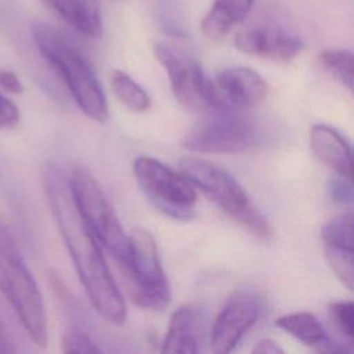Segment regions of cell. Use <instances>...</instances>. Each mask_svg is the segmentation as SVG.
I'll use <instances>...</instances> for the list:
<instances>
[{
  "mask_svg": "<svg viewBox=\"0 0 354 354\" xmlns=\"http://www.w3.org/2000/svg\"><path fill=\"white\" fill-rule=\"evenodd\" d=\"M41 181L55 224L91 306L108 322L124 324L126 303L106 266L98 241L75 206L68 178L58 165L46 162L41 167Z\"/></svg>",
  "mask_w": 354,
  "mask_h": 354,
  "instance_id": "1",
  "label": "cell"
},
{
  "mask_svg": "<svg viewBox=\"0 0 354 354\" xmlns=\"http://www.w3.org/2000/svg\"><path fill=\"white\" fill-rule=\"evenodd\" d=\"M30 32L39 53L61 76L83 113L95 122H105L108 119L106 97L82 50L62 30L50 24L35 22Z\"/></svg>",
  "mask_w": 354,
  "mask_h": 354,
  "instance_id": "2",
  "label": "cell"
},
{
  "mask_svg": "<svg viewBox=\"0 0 354 354\" xmlns=\"http://www.w3.org/2000/svg\"><path fill=\"white\" fill-rule=\"evenodd\" d=\"M180 173L227 216L260 241L272 238V227L254 206L243 187L225 169L206 159L185 156L178 163Z\"/></svg>",
  "mask_w": 354,
  "mask_h": 354,
  "instance_id": "3",
  "label": "cell"
},
{
  "mask_svg": "<svg viewBox=\"0 0 354 354\" xmlns=\"http://www.w3.org/2000/svg\"><path fill=\"white\" fill-rule=\"evenodd\" d=\"M0 292L29 337L44 347L48 340L47 317L39 286L26 266L8 227L0 220Z\"/></svg>",
  "mask_w": 354,
  "mask_h": 354,
  "instance_id": "4",
  "label": "cell"
},
{
  "mask_svg": "<svg viewBox=\"0 0 354 354\" xmlns=\"http://www.w3.org/2000/svg\"><path fill=\"white\" fill-rule=\"evenodd\" d=\"M77 212L91 234L115 260L119 270L130 260V238L95 178L84 167H75L68 178Z\"/></svg>",
  "mask_w": 354,
  "mask_h": 354,
  "instance_id": "5",
  "label": "cell"
},
{
  "mask_svg": "<svg viewBox=\"0 0 354 354\" xmlns=\"http://www.w3.org/2000/svg\"><path fill=\"white\" fill-rule=\"evenodd\" d=\"M130 238V260L120 268L126 290L131 300L141 308L162 311L171 299V290L163 271L158 245L152 234L136 227Z\"/></svg>",
  "mask_w": 354,
  "mask_h": 354,
  "instance_id": "6",
  "label": "cell"
},
{
  "mask_svg": "<svg viewBox=\"0 0 354 354\" xmlns=\"http://www.w3.org/2000/svg\"><path fill=\"white\" fill-rule=\"evenodd\" d=\"M256 129L239 109L227 104L205 112L188 129L181 147L201 153H239L254 145Z\"/></svg>",
  "mask_w": 354,
  "mask_h": 354,
  "instance_id": "7",
  "label": "cell"
},
{
  "mask_svg": "<svg viewBox=\"0 0 354 354\" xmlns=\"http://www.w3.org/2000/svg\"><path fill=\"white\" fill-rule=\"evenodd\" d=\"M133 171L140 188L159 212L180 221L195 217L196 189L181 173L147 155L136 158Z\"/></svg>",
  "mask_w": 354,
  "mask_h": 354,
  "instance_id": "8",
  "label": "cell"
},
{
  "mask_svg": "<svg viewBox=\"0 0 354 354\" xmlns=\"http://www.w3.org/2000/svg\"><path fill=\"white\" fill-rule=\"evenodd\" d=\"M153 53L165 68L171 91L181 105L206 112L225 104L199 62L185 50L169 43H156Z\"/></svg>",
  "mask_w": 354,
  "mask_h": 354,
  "instance_id": "9",
  "label": "cell"
},
{
  "mask_svg": "<svg viewBox=\"0 0 354 354\" xmlns=\"http://www.w3.org/2000/svg\"><path fill=\"white\" fill-rule=\"evenodd\" d=\"M266 310L261 296L252 290L235 292L217 314L210 330L213 353L232 351Z\"/></svg>",
  "mask_w": 354,
  "mask_h": 354,
  "instance_id": "10",
  "label": "cell"
},
{
  "mask_svg": "<svg viewBox=\"0 0 354 354\" xmlns=\"http://www.w3.org/2000/svg\"><path fill=\"white\" fill-rule=\"evenodd\" d=\"M234 43L245 54L279 64H289L304 48V41L300 37L274 28H254L239 32Z\"/></svg>",
  "mask_w": 354,
  "mask_h": 354,
  "instance_id": "11",
  "label": "cell"
},
{
  "mask_svg": "<svg viewBox=\"0 0 354 354\" xmlns=\"http://www.w3.org/2000/svg\"><path fill=\"white\" fill-rule=\"evenodd\" d=\"M206 335V311L196 304H184L170 317L162 353L196 354Z\"/></svg>",
  "mask_w": 354,
  "mask_h": 354,
  "instance_id": "12",
  "label": "cell"
},
{
  "mask_svg": "<svg viewBox=\"0 0 354 354\" xmlns=\"http://www.w3.org/2000/svg\"><path fill=\"white\" fill-rule=\"evenodd\" d=\"M216 84L228 102L239 111L256 108L267 97L264 79L246 66H230L220 71L216 76Z\"/></svg>",
  "mask_w": 354,
  "mask_h": 354,
  "instance_id": "13",
  "label": "cell"
},
{
  "mask_svg": "<svg viewBox=\"0 0 354 354\" xmlns=\"http://www.w3.org/2000/svg\"><path fill=\"white\" fill-rule=\"evenodd\" d=\"M310 147L314 155L337 176L353 177V153L348 141L333 127L317 123L310 129Z\"/></svg>",
  "mask_w": 354,
  "mask_h": 354,
  "instance_id": "14",
  "label": "cell"
},
{
  "mask_svg": "<svg viewBox=\"0 0 354 354\" xmlns=\"http://www.w3.org/2000/svg\"><path fill=\"white\" fill-rule=\"evenodd\" d=\"M51 8L76 32L86 37L102 35V17L98 0H46Z\"/></svg>",
  "mask_w": 354,
  "mask_h": 354,
  "instance_id": "15",
  "label": "cell"
},
{
  "mask_svg": "<svg viewBox=\"0 0 354 354\" xmlns=\"http://www.w3.org/2000/svg\"><path fill=\"white\" fill-rule=\"evenodd\" d=\"M253 1L254 0H214L201 24L203 35L214 41L223 40L235 25L246 18Z\"/></svg>",
  "mask_w": 354,
  "mask_h": 354,
  "instance_id": "16",
  "label": "cell"
},
{
  "mask_svg": "<svg viewBox=\"0 0 354 354\" xmlns=\"http://www.w3.org/2000/svg\"><path fill=\"white\" fill-rule=\"evenodd\" d=\"M275 326L318 351H326L330 343V337L322 324L308 311L282 315L275 319Z\"/></svg>",
  "mask_w": 354,
  "mask_h": 354,
  "instance_id": "17",
  "label": "cell"
},
{
  "mask_svg": "<svg viewBox=\"0 0 354 354\" xmlns=\"http://www.w3.org/2000/svg\"><path fill=\"white\" fill-rule=\"evenodd\" d=\"M112 91L116 98L133 112H144L151 106L148 93L123 71H113L111 76Z\"/></svg>",
  "mask_w": 354,
  "mask_h": 354,
  "instance_id": "18",
  "label": "cell"
},
{
  "mask_svg": "<svg viewBox=\"0 0 354 354\" xmlns=\"http://www.w3.org/2000/svg\"><path fill=\"white\" fill-rule=\"evenodd\" d=\"M319 62L324 69L343 84L347 90L353 88V53L342 48H328L319 53Z\"/></svg>",
  "mask_w": 354,
  "mask_h": 354,
  "instance_id": "19",
  "label": "cell"
},
{
  "mask_svg": "<svg viewBox=\"0 0 354 354\" xmlns=\"http://www.w3.org/2000/svg\"><path fill=\"white\" fill-rule=\"evenodd\" d=\"M324 245L353 249V216L340 214L326 221L321 228Z\"/></svg>",
  "mask_w": 354,
  "mask_h": 354,
  "instance_id": "20",
  "label": "cell"
},
{
  "mask_svg": "<svg viewBox=\"0 0 354 354\" xmlns=\"http://www.w3.org/2000/svg\"><path fill=\"white\" fill-rule=\"evenodd\" d=\"M326 260L336 274V277L342 281V283L353 290L354 285V264H353V249L329 246L324 245Z\"/></svg>",
  "mask_w": 354,
  "mask_h": 354,
  "instance_id": "21",
  "label": "cell"
},
{
  "mask_svg": "<svg viewBox=\"0 0 354 354\" xmlns=\"http://www.w3.org/2000/svg\"><path fill=\"white\" fill-rule=\"evenodd\" d=\"M329 319L342 337L351 343L354 337V306L350 300L332 301L328 306Z\"/></svg>",
  "mask_w": 354,
  "mask_h": 354,
  "instance_id": "22",
  "label": "cell"
},
{
  "mask_svg": "<svg viewBox=\"0 0 354 354\" xmlns=\"http://www.w3.org/2000/svg\"><path fill=\"white\" fill-rule=\"evenodd\" d=\"M61 346H62V351L65 353H100L101 351V348L95 344V342L87 333L76 328H72L64 332Z\"/></svg>",
  "mask_w": 354,
  "mask_h": 354,
  "instance_id": "23",
  "label": "cell"
},
{
  "mask_svg": "<svg viewBox=\"0 0 354 354\" xmlns=\"http://www.w3.org/2000/svg\"><path fill=\"white\" fill-rule=\"evenodd\" d=\"M328 192L333 202H337V203L351 202L353 199L351 180L336 174L328 181Z\"/></svg>",
  "mask_w": 354,
  "mask_h": 354,
  "instance_id": "24",
  "label": "cell"
},
{
  "mask_svg": "<svg viewBox=\"0 0 354 354\" xmlns=\"http://www.w3.org/2000/svg\"><path fill=\"white\" fill-rule=\"evenodd\" d=\"M19 120L18 106L0 93V129H11Z\"/></svg>",
  "mask_w": 354,
  "mask_h": 354,
  "instance_id": "25",
  "label": "cell"
},
{
  "mask_svg": "<svg viewBox=\"0 0 354 354\" xmlns=\"http://www.w3.org/2000/svg\"><path fill=\"white\" fill-rule=\"evenodd\" d=\"M0 87L11 94H21L24 91L19 77L14 72L6 69L0 71Z\"/></svg>",
  "mask_w": 354,
  "mask_h": 354,
  "instance_id": "26",
  "label": "cell"
},
{
  "mask_svg": "<svg viewBox=\"0 0 354 354\" xmlns=\"http://www.w3.org/2000/svg\"><path fill=\"white\" fill-rule=\"evenodd\" d=\"M256 354H283V348L271 339L260 340L252 350Z\"/></svg>",
  "mask_w": 354,
  "mask_h": 354,
  "instance_id": "27",
  "label": "cell"
},
{
  "mask_svg": "<svg viewBox=\"0 0 354 354\" xmlns=\"http://www.w3.org/2000/svg\"><path fill=\"white\" fill-rule=\"evenodd\" d=\"M15 351V347L12 346V342L0 319V353H12Z\"/></svg>",
  "mask_w": 354,
  "mask_h": 354,
  "instance_id": "28",
  "label": "cell"
}]
</instances>
